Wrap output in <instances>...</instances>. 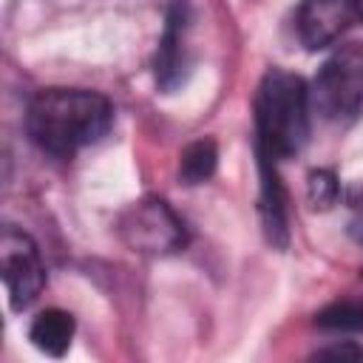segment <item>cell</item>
Returning <instances> with one entry per match:
<instances>
[{"label":"cell","mask_w":363,"mask_h":363,"mask_svg":"<svg viewBox=\"0 0 363 363\" xmlns=\"http://www.w3.org/2000/svg\"><path fill=\"white\" fill-rule=\"evenodd\" d=\"M357 20H363V0H357Z\"/></svg>","instance_id":"13"},{"label":"cell","mask_w":363,"mask_h":363,"mask_svg":"<svg viewBox=\"0 0 363 363\" xmlns=\"http://www.w3.org/2000/svg\"><path fill=\"white\" fill-rule=\"evenodd\" d=\"M335 193H337V184H335L332 173L318 170L309 176V199L315 207H329L335 201Z\"/></svg>","instance_id":"11"},{"label":"cell","mask_w":363,"mask_h":363,"mask_svg":"<svg viewBox=\"0 0 363 363\" xmlns=\"http://www.w3.org/2000/svg\"><path fill=\"white\" fill-rule=\"evenodd\" d=\"M320 329L332 332H363V301H340L318 315Z\"/></svg>","instance_id":"10"},{"label":"cell","mask_w":363,"mask_h":363,"mask_svg":"<svg viewBox=\"0 0 363 363\" xmlns=\"http://www.w3.org/2000/svg\"><path fill=\"white\" fill-rule=\"evenodd\" d=\"M113 122V105L85 88H43L28 102L26 130L51 156H74L99 142Z\"/></svg>","instance_id":"1"},{"label":"cell","mask_w":363,"mask_h":363,"mask_svg":"<svg viewBox=\"0 0 363 363\" xmlns=\"http://www.w3.org/2000/svg\"><path fill=\"white\" fill-rule=\"evenodd\" d=\"M295 23L306 48L332 45L352 23H357V0H301Z\"/></svg>","instance_id":"6"},{"label":"cell","mask_w":363,"mask_h":363,"mask_svg":"<svg viewBox=\"0 0 363 363\" xmlns=\"http://www.w3.org/2000/svg\"><path fill=\"white\" fill-rule=\"evenodd\" d=\"M255 142L269 159H289L309 139V88L301 77L272 68L255 91Z\"/></svg>","instance_id":"2"},{"label":"cell","mask_w":363,"mask_h":363,"mask_svg":"<svg viewBox=\"0 0 363 363\" xmlns=\"http://www.w3.org/2000/svg\"><path fill=\"white\" fill-rule=\"evenodd\" d=\"M74 318L71 312L65 309H45L40 312L34 320H31V329H28V337L31 343L51 354V357H62L71 346V337H74Z\"/></svg>","instance_id":"8"},{"label":"cell","mask_w":363,"mask_h":363,"mask_svg":"<svg viewBox=\"0 0 363 363\" xmlns=\"http://www.w3.org/2000/svg\"><path fill=\"white\" fill-rule=\"evenodd\" d=\"M312 113L326 122H349L363 108V43L337 48L309 88Z\"/></svg>","instance_id":"3"},{"label":"cell","mask_w":363,"mask_h":363,"mask_svg":"<svg viewBox=\"0 0 363 363\" xmlns=\"http://www.w3.org/2000/svg\"><path fill=\"white\" fill-rule=\"evenodd\" d=\"M216 162H218V147L213 139H199L193 145L184 147L182 159H179V176L184 184H201L216 173Z\"/></svg>","instance_id":"9"},{"label":"cell","mask_w":363,"mask_h":363,"mask_svg":"<svg viewBox=\"0 0 363 363\" xmlns=\"http://www.w3.org/2000/svg\"><path fill=\"white\" fill-rule=\"evenodd\" d=\"M190 71L187 60V3L176 0L167 11V23L156 51V82L162 91H176Z\"/></svg>","instance_id":"7"},{"label":"cell","mask_w":363,"mask_h":363,"mask_svg":"<svg viewBox=\"0 0 363 363\" xmlns=\"http://www.w3.org/2000/svg\"><path fill=\"white\" fill-rule=\"evenodd\" d=\"M0 269H3V284H6V292L14 309H26L45 284V269H43L37 244L14 227L3 230Z\"/></svg>","instance_id":"5"},{"label":"cell","mask_w":363,"mask_h":363,"mask_svg":"<svg viewBox=\"0 0 363 363\" xmlns=\"http://www.w3.org/2000/svg\"><path fill=\"white\" fill-rule=\"evenodd\" d=\"M122 241L133 252L167 255L184 247V224L162 199H142L119 218Z\"/></svg>","instance_id":"4"},{"label":"cell","mask_w":363,"mask_h":363,"mask_svg":"<svg viewBox=\"0 0 363 363\" xmlns=\"http://www.w3.org/2000/svg\"><path fill=\"white\" fill-rule=\"evenodd\" d=\"M320 357H363V349H354V346H335V349H326L320 352Z\"/></svg>","instance_id":"12"}]
</instances>
